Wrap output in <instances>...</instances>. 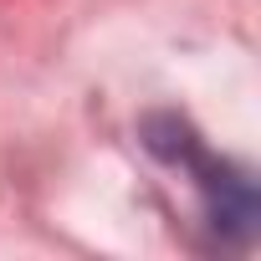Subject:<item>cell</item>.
I'll return each instance as SVG.
<instances>
[{"label":"cell","mask_w":261,"mask_h":261,"mask_svg":"<svg viewBox=\"0 0 261 261\" xmlns=\"http://www.w3.org/2000/svg\"><path fill=\"white\" fill-rule=\"evenodd\" d=\"M149 144H154L164 159H174V164H185V169L195 174L215 230H241V236H251V225H256V190H251L246 174H236L230 164H220L179 118H154V123H149Z\"/></svg>","instance_id":"obj_1"}]
</instances>
